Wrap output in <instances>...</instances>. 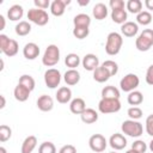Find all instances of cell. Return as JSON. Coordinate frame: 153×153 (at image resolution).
Segmentation results:
<instances>
[{
  "label": "cell",
  "instance_id": "obj_1",
  "mask_svg": "<svg viewBox=\"0 0 153 153\" xmlns=\"http://www.w3.org/2000/svg\"><path fill=\"white\" fill-rule=\"evenodd\" d=\"M123 38L118 32H110L106 37L105 43V51L108 55H117L122 48Z\"/></svg>",
  "mask_w": 153,
  "mask_h": 153
},
{
  "label": "cell",
  "instance_id": "obj_2",
  "mask_svg": "<svg viewBox=\"0 0 153 153\" xmlns=\"http://www.w3.org/2000/svg\"><path fill=\"white\" fill-rule=\"evenodd\" d=\"M60 61V49L55 44H49L43 54L42 63L45 67H53Z\"/></svg>",
  "mask_w": 153,
  "mask_h": 153
},
{
  "label": "cell",
  "instance_id": "obj_3",
  "mask_svg": "<svg viewBox=\"0 0 153 153\" xmlns=\"http://www.w3.org/2000/svg\"><path fill=\"white\" fill-rule=\"evenodd\" d=\"M153 45V30L145 29L135 41V47L140 51H147Z\"/></svg>",
  "mask_w": 153,
  "mask_h": 153
},
{
  "label": "cell",
  "instance_id": "obj_4",
  "mask_svg": "<svg viewBox=\"0 0 153 153\" xmlns=\"http://www.w3.org/2000/svg\"><path fill=\"white\" fill-rule=\"evenodd\" d=\"M121 129L123 131V134L131 136V137H139L142 135L143 133V127L140 122L134 121V120H127L122 123Z\"/></svg>",
  "mask_w": 153,
  "mask_h": 153
},
{
  "label": "cell",
  "instance_id": "obj_5",
  "mask_svg": "<svg viewBox=\"0 0 153 153\" xmlns=\"http://www.w3.org/2000/svg\"><path fill=\"white\" fill-rule=\"evenodd\" d=\"M98 110L102 114H114L121 110V102L120 99H109L102 98L98 103Z\"/></svg>",
  "mask_w": 153,
  "mask_h": 153
},
{
  "label": "cell",
  "instance_id": "obj_6",
  "mask_svg": "<svg viewBox=\"0 0 153 153\" xmlns=\"http://www.w3.org/2000/svg\"><path fill=\"white\" fill-rule=\"evenodd\" d=\"M27 19L30 22H32L33 24L38 25V26H44L49 22V16H48V13H47L45 10L31 8L27 12Z\"/></svg>",
  "mask_w": 153,
  "mask_h": 153
},
{
  "label": "cell",
  "instance_id": "obj_7",
  "mask_svg": "<svg viewBox=\"0 0 153 153\" xmlns=\"http://www.w3.org/2000/svg\"><path fill=\"white\" fill-rule=\"evenodd\" d=\"M140 84V79L136 74L134 73H129L127 75H124L121 81H120V86H121V90L124 91V92H131V91H135V88L139 86Z\"/></svg>",
  "mask_w": 153,
  "mask_h": 153
},
{
  "label": "cell",
  "instance_id": "obj_8",
  "mask_svg": "<svg viewBox=\"0 0 153 153\" xmlns=\"http://www.w3.org/2000/svg\"><path fill=\"white\" fill-rule=\"evenodd\" d=\"M44 82L47 87L49 88H55L60 85L61 82V73L56 68H49L44 73Z\"/></svg>",
  "mask_w": 153,
  "mask_h": 153
},
{
  "label": "cell",
  "instance_id": "obj_9",
  "mask_svg": "<svg viewBox=\"0 0 153 153\" xmlns=\"http://www.w3.org/2000/svg\"><path fill=\"white\" fill-rule=\"evenodd\" d=\"M88 146L93 152L100 153L105 151L108 146V141L102 134H93L88 140Z\"/></svg>",
  "mask_w": 153,
  "mask_h": 153
},
{
  "label": "cell",
  "instance_id": "obj_10",
  "mask_svg": "<svg viewBox=\"0 0 153 153\" xmlns=\"http://www.w3.org/2000/svg\"><path fill=\"white\" fill-rule=\"evenodd\" d=\"M109 145L115 151H121L127 146V139L120 133H115L109 139Z\"/></svg>",
  "mask_w": 153,
  "mask_h": 153
},
{
  "label": "cell",
  "instance_id": "obj_11",
  "mask_svg": "<svg viewBox=\"0 0 153 153\" xmlns=\"http://www.w3.org/2000/svg\"><path fill=\"white\" fill-rule=\"evenodd\" d=\"M82 67L86 69V71H90V72H93L96 68L99 67V59L97 55L94 54H86L84 57H82Z\"/></svg>",
  "mask_w": 153,
  "mask_h": 153
},
{
  "label": "cell",
  "instance_id": "obj_12",
  "mask_svg": "<svg viewBox=\"0 0 153 153\" xmlns=\"http://www.w3.org/2000/svg\"><path fill=\"white\" fill-rule=\"evenodd\" d=\"M69 4H71L69 0H54L50 5L51 14L55 17H61L66 11V6Z\"/></svg>",
  "mask_w": 153,
  "mask_h": 153
},
{
  "label": "cell",
  "instance_id": "obj_13",
  "mask_svg": "<svg viewBox=\"0 0 153 153\" xmlns=\"http://www.w3.org/2000/svg\"><path fill=\"white\" fill-rule=\"evenodd\" d=\"M23 55L27 60H35L39 55V47L33 42H29L23 48Z\"/></svg>",
  "mask_w": 153,
  "mask_h": 153
},
{
  "label": "cell",
  "instance_id": "obj_14",
  "mask_svg": "<svg viewBox=\"0 0 153 153\" xmlns=\"http://www.w3.org/2000/svg\"><path fill=\"white\" fill-rule=\"evenodd\" d=\"M37 108L41 110V111H50L53 108H54V100L48 94H42L38 97L37 99Z\"/></svg>",
  "mask_w": 153,
  "mask_h": 153
},
{
  "label": "cell",
  "instance_id": "obj_15",
  "mask_svg": "<svg viewBox=\"0 0 153 153\" xmlns=\"http://www.w3.org/2000/svg\"><path fill=\"white\" fill-rule=\"evenodd\" d=\"M30 93H31V91L27 87H25L24 85L19 84V82H18V85L13 90V96H14V98L18 102H25V100H27Z\"/></svg>",
  "mask_w": 153,
  "mask_h": 153
},
{
  "label": "cell",
  "instance_id": "obj_16",
  "mask_svg": "<svg viewBox=\"0 0 153 153\" xmlns=\"http://www.w3.org/2000/svg\"><path fill=\"white\" fill-rule=\"evenodd\" d=\"M69 110L72 114L75 115H81L85 110H86V103L82 98H74L71 100L69 104Z\"/></svg>",
  "mask_w": 153,
  "mask_h": 153
},
{
  "label": "cell",
  "instance_id": "obj_17",
  "mask_svg": "<svg viewBox=\"0 0 153 153\" xmlns=\"http://www.w3.org/2000/svg\"><path fill=\"white\" fill-rule=\"evenodd\" d=\"M55 96H56V100H57L59 103H61V104H67V103L71 102V99H72V91H71L69 87L62 86V87H60V88L57 90V92H56Z\"/></svg>",
  "mask_w": 153,
  "mask_h": 153
},
{
  "label": "cell",
  "instance_id": "obj_18",
  "mask_svg": "<svg viewBox=\"0 0 153 153\" xmlns=\"http://www.w3.org/2000/svg\"><path fill=\"white\" fill-rule=\"evenodd\" d=\"M36 146H37V137L35 135H29L27 137H25V140L22 143L20 153H32Z\"/></svg>",
  "mask_w": 153,
  "mask_h": 153
},
{
  "label": "cell",
  "instance_id": "obj_19",
  "mask_svg": "<svg viewBox=\"0 0 153 153\" xmlns=\"http://www.w3.org/2000/svg\"><path fill=\"white\" fill-rule=\"evenodd\" d=\"M139 31V25L134 22H126L121 26V32L126 37H134Z\"/></svg>",
  "mask_w": 153,
  "mask_h": 153
},
{
  "label": "cell",
  "instance_id": "obj_20",
  "mask_svg": "<svg viewBox=\"0 0 153 153\" xmlns=\"http://www.w3.org/2000/svg\"><path fill=\"white\" fill-rule=\"evenodd\" d=\"M92 14L97 20H103L108 16V7L103 2H98L92 8Z\"/></svg>",
  "mask_w": 153,
  "mask_h": 153
},
{
  "label": "cell",
  "instance_id": "obj_21",
  "mask_svg": "<svg viewBox=\"0 0 153 153\" xmlns=\"http://www.w3.org/2000/svg\"><path fill=\"white\" fill-rule=\"evenodd\" d=\"M63 80L69 86L76 85L80 81V73L76 69H68V71H66V73L63 75Z\"/></svg>",
  "mask_w": 153,
  "mask_h": 153
},
{
  "label": "cell",
  "instance_id": "obj_22",
  "mask_svg": "<svg viewBox=\"0 0 153 153\" xmlns=\"http://www.w3.org/2000/svg\"><path fill=\"white\" fill-rule=\"evenodd\" d=\"M80 118L84 123L86 124H92L94 122H97L98 120V112L94 110V109H91V108H86V110L80 115Z\"/></svg>",
  "mask_w": 153,
  "mask_h": 153
},
{
  "label": "cell",
  "instance_id": "obj_23",
  "mask_svg": "<svg viewBox=\"0 0 153 153\" xmlns=\"http://www.w3.org/2000/svg\"><path fill=\"white\" fill-rule=\"evenodd\" d=\"M23 14H24V10H23V7L20 5H12L7 11V17L12 22L22 19Z\"/></svg>",
  "mask_w": 153,
  "mask_h": 153
},
{
  "label": "cell",
  "instance_id": "obj_24",
  "mask_svg": "<svg viewBox=\"0 0 153 153\" xmlns=\"http://www.w3.org/2000/svg\"><path fill=\"white\" fill-rule=\"evenodd\" d=\"M110 73L103 67V66H99L98 68H96L93 71V79L97 81V82H105L110 79Z\"/></svg>",
  "mask_w": 153,
  "mask_h": 153
},
{
  "label": "cell",
  "instance_id": "obj_25",
  "mask_svg": "<svg viewBox=\"0 0 153 153\" xmlns=\"http://www.w3.org/2000/svg\"><path fill=\"white\" fill-rule=\"evenodd\" d=\"M102 98H109V99H120V90L112 85L105 86L102 90Z\"/></svg>",
  "mask_w": 153,
  "mask_h": 153
},
{
  "label": "cell",
  "instance_id": "obj_26",
  "mask_svg": "<svg viewBox=\"0 0 153 153\" xmlns=\"http://www.w3.org/2000/svg\"><path fill=\"white\" fill-rule=\"evenodd\" d=\"M127 18H128V14H127V11L126 10H115V11H111V19L114 23L116 24H124L127 22Z\"/></svg>",
  "mask_w": 153,
  "mask_h": 153
},
{
  "label": "cell",
  "instance_id": "obj_27",
  "mask_svg": "<svg viewBox=\"0 0 153 153\" xmlns=\"http://www.w3.org/2000/svg\"><path fill=\"white\" fill-rule=\"evenodd\" d=\"M73 24H74V26H85V27H88L90 24H91V18H90L88 14L79 13V14H76L74 17Z\"/></svg>",
  "mask_w": 153,
  "mask_h": 153
},
{
  "label": "cell",
  "instance_id": "obj_28",
  "mask_svg": "<svg viewBox=\"0 0 153 153\" xmlns=\"http://www.w3.org/2000/svg\"><path fill=\"white\" fill-rule=\"evenodd\" d=\"M80 62L81 61H80L79 55L74 54V53H71L65 57V63L67 67H69V69H75L80 65Z\"/></svg>",
  "mask_w": 153,
  "mask_h": 153
},
{
  "label": "cell",
  "instance_id": "obj_29",
  "mask_svg": "<svg viewBox=\"0 0 153 153\" xmlns=\"http://www.w3.org/2000/svg\"><path fill=\"white\" fill-rule=\"evenodd\" d=\"M14 31H16V33H17L18 36H26V35L30 33V31H31V25H30L29 22L22 20V22H19V23L16 25Z\"/></svg>",
  "mask_w": 153,
  "mask_h": 153
},
{
  "label": "cell",
  "instance_id": "obj_30",
  "mask_svg": "<svg viewBox=\"0 0 153 153\" xmlns=\"http://www.w3.org/2000/svg\"><path fill=\"white\" fill-rule=\"evenodd\" d=\"M127 102L130 104V105H140L142 102H143V96L140 91H131L129 92L128 97H127Z\"/></svg>",
  "mask_w": 153,
  "mask_h": 153
},
{
  "label": "cell",
  "instance_id": "obj_31",
  "mask_svg": "<svg viewBox=\"0 0 153 153\" xmlns=\"http://www.w3.org/2000/svg\"><path fill=\"white\" fill-rule=\"evenodd\" d=\"M126 7L130 13L139 14L142 11V2L140 0H128L126 4Z\"/></svg>",
  "mask_w": 153,
  "mask_h": 153
},
{
  "label": "cell",
  "instance_id": "obj_32",
  "mask_svg": "<svg viewBox=\"0 0 153 153\" xmlns=\"http://www.w3.org/2000/svg\"><path fill=\"white\" fill-rule=\"evenodd\" d=\"M152 22V14L148 11H141L139 14H136V24L141 25H148Z\"/></svg>",
  "mask_w": 153,
  "mask_h": 153
},
{
  "label": "cell",
  "instance_id": "obj_33",
  "mask_svg": "<svg viewBox=\"0 0 153 153\" xmlns=\"http://www.w3.org/2000/svg\"><path fill=\"white\" fill-rule=\"evenodd\" d=\"M19 84L24 85V86L27 87L30 91H33L35 85H36L35 79H33L31 75H29V74H23V75L19 78Z\"/></svg>",
  "mask_w": 153,
  "mask_h": 153
},
{
  "label": "cell",
  "instance_id": "obj_34",
  "mask_svg": "<svg viewBox=\"0 0 153 153\" xmlns=\"http://www.w3.org/2000/svg\"><path fill=\"white\" fill-rule=\"evenodd\" d=\"M90 33V29L85 27V26H74L73 29V36L78 39H84L88 36Z\"/></svg>",
  "mask_w": 153,
  "mask_h": 153
},
{
  "label": "cell",
  "instance_id": "obj_35",
  "mask_svg": "<svg viewBox=\"0 0 153 153\" xmlns=\"http://www.w3.org/2000/svg\"><path fill=\"white\" fill-rule=\"evenodd\" d=\"M18 50H19V45H18V42H17L16 39H11V42H10L8 47L5 49L4 54H5L6 56H8V57H12V56L17 55Z\"/></svg>",
  "mask_w": 153,
  "mask_h": 153
},
{
  "label": "cell",
  "instance_id": "obj_36",
  "mask_svg": "<svg viewBox=\"0 0 153 153\" xmlns=\"http://www.w3.org/2000/svg\"><path fill=\"white\" fill-rule=\"evenodd\" d=\"M102 66L110 73L111 76H112V75H116L117 72H118V65H117L115 61H112V60H106V61H104V62L102 63Z\"/></svg>",
  "mask_w": 153,
  "mask_h": 153
},
{
  "label": "cell",
  "instance_id": "obj_37",
  "mask_svg": "<svg viewBox=\"0 0 153 153\" xmlns=\"http://www.w3.org/2000/svg\"><path fill=\"white\" fill-rule=\"evenodd\" d=\"M38 153H56V147L53 142L45 141L38 147Z\"/></svg>",
  "mask_w": 153,
  "mask_h": 153
},
{
  "label": "cell",
  "instance_id": "obj_38",
  "mask_svg": "<svg viewBox=\"0 0 153 153\" xmlns=\"http://www.w3.org/2000/svg\"><path fill=\"white\" fill-rule=\"evenodd\" d=\"M12 135V129L6 126V124H2L0 126V141L1 142H6L7 140H10Z\"/></svg>",
  "mask_w": 153,
  "mask_h": 153
},
{
  "label": "cell",
  "instance_id": "obj_39",
  "mask_svg": "<svg viewBox=\"0 0 153 153\" xmlns=\"http://www.w3.org/2000/svg\"><path fill=\"white\" fill-rule=\"evenodd\" d=\"M127 114H128L129 118L130 120H134V121L140 120L142 117V110L139 106H131V108H129Z\"/></svg>",
  "mask_w": 153,
  "mask_h": 153
},
{
  "label": "cell",
  "instance_id": "obj_40",
  "mask_svg": "<svg viewBox=\"0 0 153 153\" xmlns=\"http://www.w3.org/2000/svg\"><path fill=\"white\" fill-rule=\"evenodd\" d=\"M131 148L135 149V151L139 152V153H145V152L147 151V145H146L145 141H142V140H136V141H134V142L131 143Z\"/></svg>",
  "mask_w": 153,
  "mask_h": 153
},
{
  "label": "cell",
  "instance_id": "obj_41",
  "mask_svg": "<svg viewBox=\"0 0 153 153\" xmlns=\"http://www.w3.org/2000/svg\"><path fill=\"white\" fill-rule=\"evenodd\" d=\"M109 6L111 7V11L115 10H124V1L123 0H110L109 1Z\"/></svg>",
  "mask_w": 153,
  "mask_h": 153
},
{
  "label": "cell",
  "instance_id": "obj_42",
  "mask_svg": "<svg viewBox=\"0 0 153 153\" xmlns=\"http://www.w3.org/2000/svg\"><path fill=\"white\" fill-rule=\"evenodd\" d=\"M146 131L149 136L153 137V114L149 115L147 118H146Z\"/></svg>",
  "mask_w": 153,
  "mask_h": 153
},
{
  "label": "cell",
  "instance_id": "obj_43",
  "mask_svg": "<svg viewBox=\"0 0 153 153\" xmlns=\"http://www.w3.org/2000/svg\"><path fill=\"white\" fill-rule=\"evenodd\" d=\"M10 42H11V39L6 35H4V33L0 35V50H1V53L5 51V49L8 47Z\"/></svg>",
  "mask_w": 153,
  "mask_h": 153
},
{
  "label": "cell",
  "instance_id": "obj_44",
  "mask_svg": "<svg viewBox=\"0 0 153 153\" xmlns=\"http://www.w3.org/2000/svg\"><path fill=\"white\" fill-rule=\"evenodd\" d=\"M33 4L36 6V8H41V10H45L48 7H50V1L49 0H33Z\"/></svg>",
  "mask_w": 153,
  "mask_h": 153
},
{
  "label": "cell",
  "instance_id": "obj_45",
  "mask_svg": "<svg viewBox=\"0 0 153 153\" xmlns=\"http://www.w3.org/2000/svg\"><path fill=\"white\" fill-rule=\"evenodd\" d=\"M59 153H76V148L73 145H65L60 148Z\"/></svg>",
  "mask_w": 153,
  "mask_h": 153
},
{
  "label": "cell",
  "instance_id": "obj_46",
  "mask_svg": "<svg viewBox=\"0 0 153 153\" xmlns=\"http://www.w3.org/2000/svg\"><path fill=\"white\" fill-rule=\"evenodd\" d=\"M146 82L148 85H153V65H151L147 68V72H146Z\"/></svg>",
  "mask_w": 153,
  "mask_h": 153
},
{
  "label": "cell",
  "instance_id": "obj_47",
  "mask_svg": "<svg viewBox=\"0 0 153 153\" xmlns=\"http://www.w3.org/2000/svg\"><path fill=\"white\" fill-rule=\"evenodd\" d=\"M145 6L147 10L153 11V0H145Z\"/></svg>",
  "mask_w": 153,
  "mask_h": 153
},
{
  "label": "cell",
  "instance_id": "obj_48",
  "mask_svg": "<svg viewBox=\"0 0 153 153\" xmlns=\"http://www.w3.org/2000/svg\"><path fill=\"white\" fill-rule=\"evenodd\" d=\"M0 22H1L0 30H4V29H5V18H4V16H1V14H0Z\"/></svg>",
  "mask_w": 153,
  "mask_h": 153
},
{
  "label": "cell",
  "instance_id": "obj_49",
  "mask_svg": "<svg viewBox=\"0 0 153 153\" xmlns=\"http://www.w3.org/2000/svg\"><path fill=\"white\" fill-rule=\"evenodd\" d=\"M0 99H1V105H0V109H4V108H5V104H6L5 97H4V96H0Z\"/></svg>",
  "mask_w": 153,
  "mask_h": 153
},
{
  "label": "cell",
  "instance_id": "obj_50",
  "mask_svg": "<svg viewBox=\"0 0 153 153\" xmlns=\"http://www.w3.org/2000/svg\"><path fill=\"white\" fill-rule=\"evenodd\" d=\"M78 4H79L80 6H86V5H88V4H90V0H85V1L79 0V1H78Z\"/></svg>",
  "mask_w": 153,
  "mask_h": 153
},
{
  "label": "cell",
  "instance_id": "obj_51",
  "mask_svg": "<svg viewBox=\"0 0 153 153\" xmlns=\"http://www.w3.org/2000/svg\"><path fill=\"white\" fill-rule=\"evenodd\" d=\"M148 148H149V149L153 152V139L151 140V142H149V145H148Z\"/></svg>",
  "mask_w": 153,
  "mask_h": 153
},
{
  "label": "cell",
  "instance_id": "obj_52",
  "mask_svg": "<svg viewBox=\"0 0 153 153\" xmlns=\"http://www.w3.org/2000/svg\"><path fill=\"white\" fill-rule=\"evenodd\" d=\"M0 153H7V151H6V148L1 146V147H0Z\"/></svg>",
  "mask_w": 153,
  "mask_h": 153
},
{
  "label": "cell",
  "instance_id": "obj_53",
  "mask_svg": "<svg viewBox=\"0 0 153 153\" xmlns=\"http://www.w3.org/2000/svg\"><path fill=\"white\" fill-rule=\"evenodd\" d=\"M126 153H139V152H136L135 149H133V148H130V149H129V151H127Z\"/></svg>",
  "mask_w": 153,
  "mask_h": 153
},
{
  "label": "cell",
  "instance_id": "obj_54",
  "mask_svg": "<svg viewBox=\"0 0 153 153\" xmlns=\"http://www.w3.org/2000/svg\"><path fill=\"white\" fill-rule=\"evenodd\" d=\"M110 153H117V152H114V151H112V152H110Z\"/></svg>",
  "mask_w": 153,
  "mask_h": 153
}]
</instances>
